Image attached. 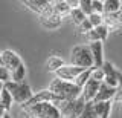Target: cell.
<instances>
[{
	"instance_id": "1",
	"label": "cell",
	"mask_w": 122,
	"mask_h": 118,
	"mask_svg": "<svg viewBox=\"0 0 122 118\" xmlns=\"http://www.w3.org/2000/svg\"><path fill=\"white\" fill-rule=\"evenodd\" d=\"M47 89L51 90L60 101L75 100V98L81 97V89H79L73 81H64V80H60V78H53Z\"/></svg>"
},
{
	"instance_id": "2",
	"label": "cell",
	"mask_w": 122,
	"mask_h": 118,
	"mask_svg": "<svg viewBox=\"0 0 122 118\" xmlns=\"http://www.w3.org/2000/svg\"><path fill=\"white\" fill-rule=\"evenodd\" d=\"M3 87L8 90V92L11 94V97H12L14 103H17V104H26L30 98H32V89H30V86L28 84L26 81H21V83H15V81H6Z\"/></svg>"
},
{
	"instance_id": "3",
	"label": "cell",
	"mask_w": 122,
	"mask_h": 118,
	"mask_svg": "<svg viewBox=\"0 0 122 118\" xmlns=\"http://www.w3.org/2000/svg\"><path fill=\"white\" fill-rule=\"evenodd\" d=\"M23 110L29 118H61L60 109L53 103H38Z\"/></svg>"
},
{
	"instance_id": "4",
	"label": "cell",
	"mask_w": 122,
	"mask_h": 118,
	"mask_svg": "<svg viewBox=\"0 0 122 118\" xmlns=\"http://www.w3.org/2000/svg\"><path fill=\"white\" fill-rule=\"evenodd\" d=\"M70 64L78 66L81 69H92L93 67V57H92L90 48L86 45L75 46L70 54Z\"/></svg>"
},
{
	"instance_id": "5",
	"label": "cell",
	"mask_w": 122,
	"mask_h": 118,
	"mask_svg": "<svg viewBox=\"0 0 122 118\" xmlns=\"http://www.w3.org/2000/svg\"><path fill=\"white\" fill-rule=\"evenodd\" d=\"M56 107L60 109L61 117L64 118H79V115L82 113L84 107H86V100L82 97H78L75 100L61 101Z\"/></svg>"
},
{
	"instance_id": "6",
	"label": "cell",
	"mask_w": 122,
	"mask_h": 118,
	"mask_svg": "<svg viewBox=\"0 0 122 118\" xmlns=\"http://www.w3.org/2000/svg\"><path fill=\"white\" fill-rule=\"evenodd\" d=\"M38 103H53L55 106H58L60 104V100L53 95L49 89H43V90H40V92H37V94H34L32 95V98L26 103V104H23L21 106V109H28L30 107V106H35L38 104Z\"/></svg>"
},
{
	"instance_id": "7",
	"label": "cell",
	"mask_w": 122,
	"mask_h": 118,
	"mask_svg": "<svg viewBox=\"0 0 122 118\" xmlns=\"http://www.w3.org/2000/svg\"><path fill=\"white\" fill-rule=\"evenodd\" d=\"M23 3L29 9H32L34 12H37L40 17H47V16L55 14L52 8V3L47 2V0H25Z\"/></svg>"
},
{
	"instance_id": "8",
	"label": "cell",
	"mask_w": 122,
	"mask_h": 118,
	"mask_svg": "<svg viewBox=\"0 0 122 118\" xmlns=\"http://www.w3.org/2000/svg\"><path fill=\"white\" fill-rule=\"evenodd\" d=\"M0 54H2L3 66H5L6 69H8V72H9V74H11V72H14V71L23 63V62H21V58H20V55H18L17 52L11 51V49H6V51L0 52Z\"/></svg>"
},
{
	"instance_id": "9",
	"label": "cell",
	"mask_w": 122,
	"mask_h": 118,
	"mask_svg": "<svg viewBox=\"0 0 122 118\" xmlns=\"http://www.w3.org/2000/svg\"><path fill=\"white\" fill-rule=\"evenodd\" d=\"M82 71H86V69H81V67L73 66V64H64L61 69L55 72V78L64 80V81H73Z\"/></svg>"
},
{
	"instance_id": "10",
	"label": "cell",
	"mask_w": 122,
	"mask_h": 118,
	"mask_svg": "<svg viewBox=\"0 0 122 118\" xmlns=\"http://www.w3.org/2000/svg\"><path fill=\"white\" fill-rule=\"evenodd\" d=\"M102 69H104V74H105L104 83L110 87H117V75H119L121 71H117L110 62H104Z\"/></svg>"
},
{
	"instance_id": "11",
	"label": "cell",
	"mask_w": 122,
	"mask_h": 118,
	"mask_svg": "<svg viewBox=\"0 0 122 118\" xmlns=\"http://www.w3.org/2000/svg\"><path fill=\"white\" fill-rule=\"evenodd\" d=\"M114 95H116V87H110L107 86L105 83H101L99 86V90L95 97L93 103H108L114 100Z\"/></svg>"
},
{
	"instance_id": "12",
	"label": "cell",
	"mask_w": 122,
	"mask_h": 118,
	"mask_svg": "<svg viewBox=\"0 0 122 118\" xmlns=\"http://www.w3.org/2000/svg\"><path fill=\"white\" fill-rule=\"evenodd\" d=\"M89 48L92 57H93V67H102V64H104V45H102V41L90 43Z\"/></svg>"
},
{
	"instance_id": "13",
	"label": "cell",
	"mask_w": 122,
	"mask_h": 118,
	"mask_svg": "<svg viewBox=\"0 0 122 118\" xmlns=\"http://www.w3.org/2000/svg\"><path fill=\"white\" fill-rule=\"evenodd\" d=\"M99 86H101V83L95 81V80H89L86 83V86L81 89V97L86 100V103H92L95 100V97H96L99 90Z\"/></svg>"
},
{
	"instance_id": "14",
	"label": "cell",
	"mask_w": 122,
	"mask_h": 118,
	"mask_svg": "<svg viewBox=\"0 0 122 118\" xmlns=\"http://www.w3.org/2000/svg\"><path fill=\"white\" fill-rule=\"evenodd\" d=\"M108 31L110 29L102 23V25L96 26V28H93L90 32H87L86 37H87V40H89L90 43H95V41H104L107 37H108Z\"/></svg>"
},
{
	"instance_id": "15",
	"label": "cell",
	"mask_w": 122,
	"mask_h": 118,
	"mask_svg": "<svg viewBox=\"0 0 122 118\" xmlns=\"http://www.w3.org/2000/svg\"><path fill=\"white\" fill-rule=\"evenodd\" d=\"M52 3V8H53V12L56 16H60L61 18H64L66 16L70 14V6H69L67 0H53Z\"/></svg>"
},
{
	"instance_id": "16",
	"label": "cell",
	"mask_w": 122,
	"mask_h": 118,
	"mask_svg": "<svg viewBox=\"0 0 122 118\" xmlns=\"http://www.w3.org/2000/svg\"><path fill=\"white\" fill-rule=\"evenodd\" d=\"M40 23L47 29H55L58 26H61L63 18L60 16H56V14H52V16H47V17H40Z\"/></svg>"
},
{
	"instance_id": "17",
	"label": "cell",
	"mask_w": 122,
	"mask_h": 118,
	"mask_svg": "<svg viewBox=\"0 0 122 118\" xmlns=\"http://www.w3.org/2000/svg\"><path fill=\"white\" fill-rule=\"evenodd\" d=\"M66 64V62H64L61 57H51V58L47 60V63H46V67H47V71L51 72H56L58 69H61V67Z\"/></svg>"
},
{
	"instance_id": "18",
	"label": "cell",
	"mask_w": 122,
	"mask_h": 118,
	"mask_svg": "<svg viewBox=\"0 0 122 118\" xmlns=\"http://www.w3.org/2000/svg\"><path fill=\"white\" fill-rule=\"evenodd\" d=\"M12 103H14V100H12V97H11V94L3 87L2 94H0V106L3 107L5 112H8V110L11 109V106H12Z\"/></svg>"
},
{
	"instance_id": "19",
	"label": "cell",
	"mask_w": 122,
	"mask_h": 118,
	"mask_svg": "<svg viewBox=\"0 0 122 118\" xmlns=\"http://www.w3.org/2000/svg\"><path fill=\"white\" fill-rule=\"evenodd\" d=\"M121 11V0H105L104 2V14H114Z\"/></svg>"
},
{
	"instance_id": "20",
	"label": "cell",
	"mask_w": 122,
	"mask_h": 118,
	"mask_svg": "<svg viewBox=\"0 0 122 118\" xmlns=\"http://www.w3.org/2000/svg\"><path fill=\"white\" fill-rule=\"evenodd\" d=\"M112 104H113L112 101H108V103H93V109H95L96 117L101 118L104 113L110 112V110H112Z\"/></svg>"
},
{
	"instance_id": "21",
	"label": "cell",
	"mask_w": 122,
	"mask_h": 118,
	"mask_svg": "<svg viewBox=\"0 0 122 118\" xmlns=\"http://www.w3.org/2000/svg\"><path fill=\"white\" fill-rule=\"evenodd\" d=\"M69 17L72 18V22H73L76 26H81V23L87 18V16H86V14H84L79 8H73V9H70V14H69Z\"/></svg>"
},
{
	"instance_id": "22",
	"label": "cell",
	"mask_w": 122,
	"mask_h": 118,
	"mask_svg": "<svg viewBox=\"0 0 122 118\" xmlns=\"http://www.w3.org/2000/svg\"><path fill=\"white\" fill-rule=\"evenodd\" d=\"M25 77H26V67H25V64H23V63L14 72H11V81L21 83V81H25Z\"/></svg>"
},
{
	"instance_id": "23",
	"label": "cell",
	"mask_w": 122,
	"mask_h": 118,
	"mask_svg": "<svg viewBox=\"0 0 122 118\" xmlns=\"http://www.w3.org/2000/svg\"><path fill=\"white\" fill-rule=\"evenodd\" d=\"M90 75H92V69H86V71H82L81 74L73 80V83L79 87V89H82V87L86 86V83L90 80Z\"/></svg>"
},
{
	"instance_id": "24",
	"label": "cell",
	"mask_w": 122,
	"mask_h": 118,
	"mask_svg": "<svg viewBox=\"0 0 122 118\" xmlns=\"http://www.w3.org/2000/svg\"><path fill=\"white\" fill-rule=\"evenodd\" d=\"M104 78H105V74H104V69H102V67H92L90 80H95V81H98V83H104Z\"/></svg>"
},
{
	"instance_id": "25",
	"label": "cell",
	"mask_w": 122,
	"mask_h": 118,
	"mask_svg": "<svg viewBox=\"0 0 122 118\" xmlns=\"http://www.w3.org/2000/svg\"><path fill=\"white\" fill-rule=\"evenodd\" d=\"M79 118H98L96 113H95V109H93V101L86 103V107H84L82 113L79 115Z\"/></svg>"
},
{
	"instance_id": "26",
	"label": "cell",
	"mask_w": 122,
	"mask_h": 118,
	"mask_svg": "<svg viewBox=\"0 0 122 118\" xmlns=\"http://www.w3.org/2000/svg\"><path fill=\"white\" fill-rule=\"evenodd\" d=\"M78 8L81 9L87 17H89L90 14H93V11H92V0H79V6Z\"/></svg>"
},
{
	"instance_id": "27",
	"label": "cell",
	"mask_w": 122,
	"mask_h": 118,
	"mask_svg": "<svg viewBox=\"0 0 122 118\" xmlns=\"http://www.w3.org/2000/svg\"><path fill=\"white\" fill-rule=\"evenodd\" d=\"M89 22L92 23V26L93 28H96V26H99V25H102L104 23V18H102V14H90L89 17Z\"/></svg>"
},
{
	"instance_id": "28",
	"label": "cell",
	"mask_w": 122,
	"mask_h": 118,
	"mask_svg": "<svg viewBox=\"0 0 122 118\" xmlns=\"http://www.w3.org/2000/svg\"><path fill=\"white\" fill-rule=\"evenodd\" d=\"M114 101L122 103V72L117 75V87H116V95H114Z\"/></svg>"
},
{
	"instance_id": "29",
	"label": "cell",
	"mask_w": 122,
	"mask_h": 118,
	"mask_svg": "<svg viewBox=\"0 0 122 118\" xmlns=\"http://www.w3.org/2000/svg\"><path fill=\"white\" fill-rule=\"evenodd\" d=\"M92 11H93V14H104V2L92 0Z\"/></svg>"
},
{
	"instance_id": "30",
	"label": "cell",
	"mask_w": 122,
	"mask_h": 118,
	"mask_svg": "<svg viewBox=\"0 0 122 118\" xmlns=\"http://www.w3.org/2000/svg\"><path fill=\"white\" fill-rule=\"evenodd\" d=\"M9 80H11V74L8 72V69L3 64H0V81L6 83V81H9Z\"/></svg>"
},
{
	"instance_id": "31",
	"label": "cell",
	"mask_w": 122,
	"mask_h": 118,
	"mask_svg": "<svg viewBox=\"0 0 122 118\" xmlns=\"http://www.w3.org/2000/svg\"><path fill=\"white\" fill-rule=\"evenodd\" d=\"M79 29L84 32V34H87V32H90L92 29H93V26H92V23L89 22V18H86V20L81 23V26H79Z\"/></svg>"
},
{
	"instance_id": "32",
	"label": "cell",
	"mask_w": 122,
	"mask_h": 118,
	"mask_svg": "<svg viewBox=\"0 0 122 118\" xmlns=\"http://www.w3.org/2000/svg\"><path fill=\"white\" fill-rule=\"evenodd\" d=\"M2 118H11V115H9V113H8V112H5V113H3V115H2Z\"/></svg>"
},
{
	"instance_id": "33",
	"label": "cell",
	"mask_w": 122,
	"mask_h": 118,
	"mask_svg": "<svg viewBox=\"0 0 122 118\" xmlns=\"http://www.w3.org/2000/svg\"><path fill=\"white\" fill-rule=\"evenodd\" d=\"M3 84H5V83H2V81H0V94H2V90H3Z\"/></svg>"
},
{
	"instance_id": "34",
	"label": "cell",
	"mask_w": 122,
	"mask_h": 118,
	"mask_svg": "<svg viewBox=\"0 0 122 118\" xmlns=\"http://www.w3.org/2000/svg\"><path fill=\"white\" fill-rule=\"evenodd\" d=\"M0 64H3V62H2V54H0Z\"/></svg>"
},
{
	"instance_id": "35",
	"label": "cell",
	"mask_w": 122,
	"mask_h": 118,
	"mask_svg": "<svg viewBox=\"0 0 122 118\" xmlns=\"http://www.w3.org/2000/svg\"><path fill=\"white\" fill-rule=\"evenodd\" d=\"M23 118H29V117H28V115H25V117H23Z\"/></svg>"
},
{
	"instance_id": "36",
	"label": "cell",
	"mask_w": 122,
	"mask_h": 118,
	"mask_svg": "<svg viewBox=\"0 0 122 118\" xmlns=\"http://www.w3.org/2000/svg\"><path fill=\"white\" fill-rule=\"evenodd\" d=\"M121 9H122V0H121Z\"/></svg>"
},
{
	"instance_id": "37",
	"label": "cell",
	"mask_w": 122,
	"mask_h": 118,
	"mask_svg": "<svg viewBox=\"0 0 122 118\" xmlns=\"http://www.w3.org/2000/svg\"><path fill=\"white\" fill-rule=\"evenodd\" d=\"M61 118H64V117H61Z\"/></svg>"
},
{
	"instance_id": "38",
	"label": "cell",
	"mask_w": 122,
	"mask_h": 118,
	"mask_svg": "<svg viewBox=\"0 0 122 118\" xmlns=\"http://www.w3.org/2000/svg\"><path fill=\"white\" fill-rule=\"evenodd\" d=\"M0 118H2V117H0Z\"/></svg>"
}]
</instances>
